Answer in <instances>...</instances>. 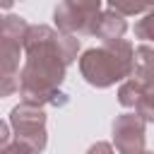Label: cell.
Masks as SVG:
<instances>
[{"mask_svg": "<svg viewBox=\"0 0 154 154\" xmlns=\"http://www.w3.org/2000/svg\"><path fill=\"white\" fill-rule=\"evenodd\" d=\"M10 123L17 132V142L22 147H29V152H36L43 147V113L31 108L29 103L12 108Z\"/></svg>", "mask_w": 154, "mask_h": 154, "instance_id": "obj_1", "label": "cell"}, {"mask_svg": "<svg viewBox=\"0 0 154 154\" xmlns=\"http://www.w3.org/2000/svg\"><path fill=\"white\" fill-rule=\"evenodd\" d=\"M137 31H140L142 36H152V38H154V14L147 17V22H142V24L137 26Z\"/></svg>", "mask_w": 154, "mask_h": 154, "instance_id": "obj_2", "label": "cell"}]
</instances>
